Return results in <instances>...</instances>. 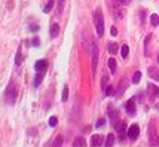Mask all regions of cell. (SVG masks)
<instances>
[{
    "instance_id": "1",
    "label": "cell",
    "mask_w": 159,
    "mask_h": 147,
    "mask_svg": "<svg viewBox=\"0 0 159 147\" xmlns=\"http://www.w3.org/2000/svg\"><path fill=\"white\" fill-rule=\"evenodd\" d=\"M94 24H95V28H97V34L101 37L104 34V19H103L101 9H97L94 12Z\"/></svg>"
},
{
    "instance_id": "2",
    "label": "cell",
    "mask_w": 159,
    "mask_h": 147,
    "mask_svg": "<svg viewBox=\"0 0 159 147\" xmlns=\"http://www.w3.org/2000/svg\"><path fill=\"white\" fill-rule=\"evenodd\" d=\"M17 95H18V89H17V86H15V83H10L8 86V89H6V103L10 104V105L15 104Z\"/></svg>"
},
{
    "instance_id": "3",
    "label": "cell",
    "mask_w": 159,
    "mask_h": 147,
    "mask_svg": "<svg viewBox=\"0 0 159 147\" xmlns=\"http://www.w3.org/2000/svg\"><path fill=\"white\" fill-rule=\"evenodd\" d=\"M128 137H129V140L131 141H134V140L138 138V134H140V126L137 125V123H132L129 128H128Z\"/></svg>"
},
{
    "instance_id": "4",
    "label": "cell",
    "mask_w": 159,
    "mask_h": 147,
    "mask_svg": "<svg viewBox=\"0 0 159 147\" xmlns=\"http://www.w3.org/2000/svg\"><path fill=\"white\" fill-rule=\"evenodd\" d=\"M115 129L117 131V134H119V138L124 140L125 138V132H126V123L125 121H119L115 123Z\"/></svg>"
},
{
    "instance_id": "5",
    "label": "cell",
    "mask_w": 159,
    "mask_h": 147,
    "mask_svg": "<svg viewBox=\"0 0 159 147\" xmlns=\"http://www.w3.org/2000/svg\"><path fill=\"white\" fill-rule=\"evenodd\" d=\"M149 140H150V144L153 147L159 146V134L156 131H153V125L149 126Z\"/></svg>"
},
{
    "instance_id": "6",
    "label": "cell",
    "mask_w": 159,
    "mask_h": 147,
    "mask_svg": "<svg viewBox=\"0 0 159 147\" xmlns=\"http://www.w3.org/2000/svg\"><path fill=\"white\" fill-rule=\"evenodd\" d=\"M97 64H98V46L92 43V71L94 73L97 70Z\"/></svg>"
},
{
    "instance_id": "7",
    "label": "cell",
    "mask_w": 159,
    "mask_h": 147,
    "mask_svg": "<svg viewBox=\"0 0 159 147\" xmlns=\"http://www.w3.org/2000/svg\"><path fill=\"white\" fill-rule=\"evenodd\" d=\"M125 110L129 116H135V113H137V110H135V98H131V100L126 101Z\"/></svg>"
},
{
    "instance_id": "8",
    "label": "cell",
    "mask_w": 159,
    "mask_h": 147,
    "mask_svg": "<svg viewBox=\"0 0 159 147\" xmlns=\"http://www.w3.org/2000/svg\"><path fill=\"white\" fill-rule=\"evenodd\" d=\"M48 69V61L46 60H39L36 61V66H34V70L37 71V73H45Z\"/></svg>"
},
{
    "instance_id": "9",
    "label": "cell",
    "mask_w": 159,
    "mask_h": 147,
    "mask_svg": "<svg viewBox=\"0 0 159 147\" xmlns=\"http://www.w3.org/2000/svg\"><path fill=\"white\" fill-rule=\"evenodd\" d=\"M147 95H149L150 100H155V98L159 95V88L156 86V85H152L150 83V85L147 86Z\"/></svg>"
},
{
    "instance_id": "10",
    "label": "cell",
    "mask_w": 159,
    "mask_h": 147,
    "mask_svg": "<svg viewBox=\"0 0 159 147\" xmlns=\"http://www.w3.org/2000/svg\"><path fill=\"white\" fill-rule=\"evenodd\" d=\"M149 76H150L153 80H156V82H159V69H156V67H149Z\"/></svg>"
},
{
    "instance_id": "11",
    "label": "cell",
    "mask_w": 159,
    "mask_h": 147,
    "mask_svg": "<svg viewBox=\"0 0 159 147\" xmlns=\"http://www.w3.org/2000/svg\"><path fill=\"white\" fill-rule=\"evenodd\" d=\"M101 144H103V137H101V135H92L91 146L92 147H100Z\"/></svg>"
},
{
    "instance_id": "12",
    "label": "cell",
    "mask_w": 159,
    "mask_h": 147,
    "mask_svg": "<svg viewBox=\"0 0 159 147\" xmlns=\"http://www.w3.org/2000/svg\"><path fill=\"white\" fill-rule=\"evenodd\" d=\"M58 34H59V24L54 22V24L51 26V37L55 39V37H58Z\"/></svg>"
},
{
    "instance_id": "13",
    "label": "cell",
    "mask_w": 159,
    "mask_h": 147,
    "mask_svg": "<svg viewBox=\"0 0 159 147\" xmlns=\"http://www.w3.org/2000/svg\"><path fill=\"white\" fill-rule=\"evenodd\" d=\"M73 144H75V147H86V141L84 137H76Z\"/></svg>"
},
{
    "instance_id": "14",
    "label": "cell",
    "mask_w": 159,
    "mask_h": 147,
    "mask_svg": "<svg viewBox=\"0 0 159 147\" xmlns=\"http://www.w3.org/2000/svg\"><path fill=\"white\" fill-rule=\"evenodd\" d=\"M150 37H152V34H149L147 37H146V40H144V55H146V57H149V55H150V51H149V43H150Z\"/></svg>"
},
{
    "instance_id": "15",
    "label": "cell",
    "mask_w": 159,
    "mask_h": 147,
    "mask_svg": "<svg viewBox=\"0 0 159 147\" xmlns=\"http://www.w3.org/2000/svg\"><path fill=\"white\" fill-rule=\"evenodd\" d=\"M109 117L113 121V125H115V123L119 121V112H117V110H110V112H109Z\"/></svg>"
},
{
    "instance_id": "16",
    "label": "cell",
    "mask_w": 159,
    "mask_h": 147,
    "mask_svg": "<svg viewBox=\"0 0 159 147\" xmlns=\"http://www.w3.org/2000/svg\"><path fill=\"white\" fill-rule=\"evenodd\" d=\"M115 144V135L113 134H109L107 135V140H106V147H113Z\"/></svg>"
},
{
    "instance_id": "17",
    "label": "cell",
    "mask_w": 159,
    "mask_h": 147,
    "mask_svg": "<svg viewBox=\"0 0 159 147\" xmlns=\"http://www.w3.org/2000/svg\"><path fill=\"white\" fill-rule=\"evenodd\" d=\"M43 74H45V73H37V76H36V77H34V86H36V88L39 86V85H40V83H42Z\"/></svg>"
},
{
    "instance_id": "18",
    "label": "cell",
    "mask_w": 159,
    "mask_h": 147,
    "mask_svg": "<svg viewBox=\"0 0 159 147\" xmlns=\"http://www.w3.org/2000/svg\"><path fill=\"white\" fill-rule=\"evenodd\" d=\"M21 62H22V51H21V46H19V49H18V52H17V58H15V64L19 66Z\"/></svg>"
},
{
    "instance_id": "19",
    "label": "cell",
    "mask_w": 159,
    "mask_h": 147,
    "mask_svg": "<svg viewBox=\"0 0 159 147\" xmlns=\"http://www.w3.org/2000/svg\"><path fill=\"white\" fill-rule=\"evenodd\" d=\"M54 3H55V0H48L46 6L43 8V12H45V14H48V12H51V9H52V6H54Z\"/></svg>"
},
{
    "instance_id": "20",
    "label": "cell",
    "mask_w": 159,
    "mask_h": 147,
    "mask_svg": "<svg viewBox=\"0 0 159 147\" xmlns=\"http://www.w3.org/2000/svg\"><path fill=\"white\" fill-rule=\"evenodd\" d=\"M116 60H115V58H110L109 60V67H110V71H112V73H115V71H116Z\"/></svg>"
},
{
    "instance_id": "21",
    "label": "cell",
    "mask_w": 159,
    "mask_h": 147,
    "mask_svg": "<svg viewBox=\"0 0 159 147\" xmlns=\"http://www.w3.org/2000/svg\"><path fill=\"white\" fill-rule=\"evenodd\" d=\"M150 22H152V26H153V27L159 26V17L156 15V14H152V17H150Z\"/></svg>"
},
{
    "instance_id": "22",
    "label": "cell",
    "mask_w": 159,
    "mask_h": 147,
    "mask_svg": "<svg viewBox=\"0 0 159 147\" xmlns=\"http://www.w3.org/2000/svg\"><path fill=\"white\" fill-rule=\"evenodd\" d=\"M120 54H122V58H126V57H128V54H129V48H128V45H124V46L120 48Z\"/></svg>"
},
{
    "instance_id": "23",
    "label": "cell",
    "mask_w": 159,
    "mask_h": 147,
    "mask_svg": "<svg viewBox=\"0 0 159 147\" xmlns=\"http://www.w3.org/2000/svg\"><path fill=\"white\" fill-rule=\"evenodd\" d=\"M61 100H63V103H66L68 100V86H64L63 89V97H61Z\"/></svg>"
},
{
    "instance_id": "24",
    "label": "cell",
    "mask_w": 159,
    "mask_h": 147,
    "mask_svg": "<svg viewBox=\"0 0 159 147\" xmlns=\"http://www.w3.org/2000/svg\"><path fill=\"white\" fill-rule=\"evenodd\" d=\"M109 52L113 55V54H116L117 52V45L116 43H113V42H110L109 43Z\"/></svg>"
},
{
    "instance_id": "25",
    "label": "cell",
    "mask_w": 159,
    "mask_h": 147,
    "mask_svg": "<svg viewBox=\"0 0 159 147\" xmlns=\"http://www.w3.org/2000/svg\"><path fill=\"white\" fill-rule=\"evenodd\" d=\"M140 79H141V71H135L134 77H132V83H138Z\"/></svg>"
},
{
    "instance_id": "26",
    "label": "cell",
    "mask_w": 159,
    "mask_h": 147,
    "mask_svg": "<svg viewBox=\"0 0 159 147\" xmlns=\"http://www.w3.org/2000/svg\"><path fill=\"white\" fill-rule=\"evenodd\" d=\"M63 9H64V0H58V9H57V15H61V12H63Z\"/></svg>"
},
{
    "instance_id": "27",
    "label": "cell",
    "mask_w": 159,
    "mask_h": 147,
    "mask_svg": "<svg viewBox=\"0 0 159 147\" xmlns=\"http://www.w3.org/2000/svg\"><path fill=\"white\" fill-rule=\"evenodd\" d=\"M61 144H63V137L58 135V137L55 138V141H54V146L52 147H61Z\"/></svg>"
},
{
    "instance_id": "28",
    "label": "cell",
    "mask_w": 159,
    "mask_h": 147,
    "mask_svg": "<svg viewBox=\"0 0 159 147\" xmlns=\"http://www.w3.org/2000/svg\"><path fill=\"white\" fill-rule=\"evenodd\" d=\"M57 123H58V119H57L55 116H51L49 117V125L51 126H57Z\"/></svg>"
},
{
    "instance_id": "29",
    "label": "cell",
    "mask_w": 159,
    "mask_h": 147,
    "mask_svg": "<svg viewBox=\"0 0 159 147\" xmlns=\"http://www.w3.org/2000/svg\"><path fill=\"white\" fill-rule=\"evenodd\" d=\"M107 86H109V85H107V77L104 76V77H103V80H101V88L106 91V88H107Z\"/></svg>"
},
{
    "instance_id": "30",
    "label": "cell",
    "mask_w": 159,
    "mask_h": 147,
    "mask_svg": "<svg viewBox=\"0 0 159 147\" xmlns=\"http://www.w3.org/2000/svg\"><path fill=\"white\" fill-rule=\"evenodd\" d=\"M126 83H128V82H126V79H122V82H120V85H122V86L119 88V92H124V89H125V86H126Z\"/></svg>"
},
{
    "instance_id": "31",
    "label": "cell",
    "mask_w": 159,
    "mask_h": 147,
    "mask_svg": "<svg viewBox=\"0 0 159 147\" xmlns=\"http://www.w3.org/2000/svg\"><path fill=\"white\" fill-rule=\"evenodd\" d=\"M104 92H106V95H107V97H110L112 94H113V86H110V85H109V86L106 88V91H104Z\"/></svg>"
},
{
    "instance_id": "32",
    "label": "cell",
    "mask_w": 159,
    "mask_h": 147,
    "mask_svg": "<svg viewBox=\"0 0 159 147\" xmlns=\"http://www.w3.org/2000/svg\"><path fill=\"white\" fill-rule=\"evenodd\" d=\"M104 123H106V119H100V121L97 122V128H101Z\"/></svg>"
},
{
    "instance_id": "33",
    "label": "cell",
    "mask_w": 159,
    "mask_h": 147,
    "mask_svg": "<svg viewBox=\"0 0 159 147\" xmlns=\"http://www.w3.org/2000/svg\"><path fill=\"white\" fill-rule=\"evenodd\" d=\"M117 2H119V3H120V5H129V3H131V2H132V0H117Z\"/></svg>"
},
{
    "instance_id": "34",
    "label": "cell",
    "mask_w": 159,
    "mask_h": 147,
    "mask_svg": "<svg viewBox=\"0 0 159 147\" xmlns=\"http://www.w3.org/2000/svg\"><path fill=\"white\" fill-rule=\"evenodd\" d=\"M30 30H31V31H37V30H39V26H37V24H31Z\"/></svg>"
},
{
    "instance_id": "35",
    "label": "cell",
    "mask_w": 159,
    "mask_h": 147,
    "mask_svg": "<svg viewBox=\"0 0 159 147\" xmlns=\"http://www.w3.org/2000/svg\"><path fill=\"white\" fill-rule=\"evenodd\" d=\"M110 33H112V36H116V34H117V28H116V27H112Z\"/></svg>"
},
{
    "instance_id": "36",
    "label": "cell",
    "mask_w": 159,
    "mask_h": 147,
    "mask_svg": "<svg viewBox=\"0 0 159 147\" xmlns=\"http://www.w3.org/2000/svg\"><path fill=\"white\" fill-rule=\"evenodd\" d=\"M39 43H40V42H39V39H37V37H34V39H33V45H34V46H39Z\"/></svg>"
},
{
    "instance_id": "37",
    "label": "cell",
    "mask_w": 159,
    "mask_h": 147,
    "mask_svg": "<svg viewBox=\"0 0 159 147\" xmlns=\"http://www.w3.org/2000/svg\"><path fill=\"white\" fill-rule=\"evenodd\" d=\"M137 100H138V101H143L144 98H143V95H141V94H140V95H137Z\"/></svg>"
},
{
    "instance_id": "38",
    "label": "cell",
    "mask_w": 159,
    "mask_h": 147,
    "mask_svg": "<svg viewBox=\"0 0 159 147\" xmlns=\"http://www.w3.org/2000/svg\"><path fill=\"white\" fill-rule=\"evenodd\" d=\"M158 62H159V54H158Z\"/></svg>"
}]
</instances>
